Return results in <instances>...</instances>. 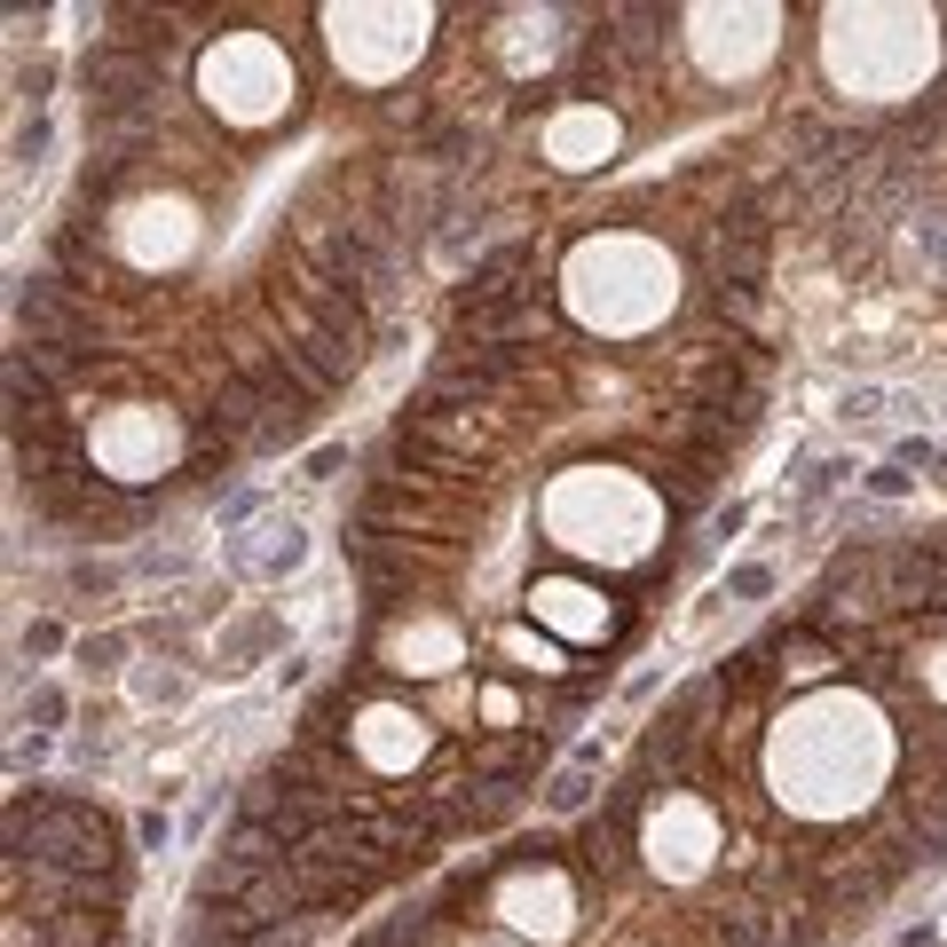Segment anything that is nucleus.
I'll use <instances>...</instances> for the list:
<instances>
[{
    "label": "nucleus",
    "mask_w": 947,
    "mask_h": 947,
    "mask_svg": "<svg viewBox=\"0 0 947 947\" xmlns=\"http://www.w3.org/2000/svg\"><path fill=\"white\" fill-rule=\"evenodd\" d=\"M751 766L782 822L837 837L892 814V798L916 782V742L876 687L814 680V687H790L782 710H766Z\"/></svg>",
    "instance_id": "f257e3e1"
},
{
    "label": "nucleus",
    "mask_w": 947,
    "mask_h": 947,
    "mask_svg": "<svg viewBox=\"0 0 947 947\" xmlns=\"http://www.w3.org/2000/svg\"><path fill=\"white\" fill-rule=\"evenodd\" d=\"M695 277L710 285V261L703 245H671V237L639 229V221H592L577 229L546 268V300L561 309V324L592 348H624V340H648L671 316L687 309Z\"/></svg>",
    "instance_id": "f03ea898"
},
{
    "label": "nucleus",
    "mask_w": 947,
    "mask_h": 947,
    "mask_svg": "<svg viewBox=\"0 0 947 947\" xmlns=\"http://www.w3.org/2000/svg\"><path fill=\"white\" fill-rule=\"evenodd\" d=\"M671 505L639 466H616V458H568L546 490H537V537H546L553 568H648L663 529H671Z\"/></svg>",
    "instance_id": "7ed1b4c3"
},
{
    "label": "nucleus",
    "mask_w": 947,
    "mask_h": 947,
    "mask_svg": "<svg viewBox=\"0 0 947 947\" xmlns=\"http://www.w3.org/2000/svg\"><path fill=\"white\" fill-rule=\"evenodd\" d=\"M814 72L844 104H916L947 72V16L932 9H822Z\"/></svg>",
    "instance_id": "20e7f679"
},
{
    "label": "nucleus",
    "mask_w": 947,
    "mask_h": 947,
    "mask_svg": "<svg viewBox=\"0 0 947 947\" xmlns=\"http://www.w3.org/2000/svg\"><path fill=\"white\" fill-rule=\"evenodd\" d=\"M434 9H316V40L348 87L387 95L411 87V72L434 56Z\"/></svg>",
    "instance_id": "39448f33"
},
{
    "label": "nucleus",
    "mask_w": 947,
    "mask_h": 947,
    "mask_svg": "<svg viewBox=\"0 0 947 947\" xmlns=\"http://www.w3.org/2000/svg\"><path fill=\"white\" fill-rule=\"evenodd\" d=\"M758 592H774V568L766 561H742L734 577H727V600H758Z\"/></svg>",
    "instance_id": "423d86ee"
},
{
    "label": "nucleus",
    "mask_w": 947,
    "mask_h": 947,
    "mask_svg": "<svg viewBox=\"0 0 947 947\" xmlns=\"http://www.w3.org/2000/svg\"><path fill=\"white\" fill-rule=\"evenodd\" d=\"M24 719H32V727H56V719H63V687H32Z\"/></svg>",
    "instance_id": "0eeeda50"
},
{
    "label": "nucleus",
    "mask_w": 947,
    "mask_h": 947,
    "mask_svg": "<svg viewBox=\"0 0 947 947\" xmlns=\"http://www.w3.org/2000/svg\"><path fill=\"white\" fill-rule=\"evenodd\" d=\"M868 490H876V498H908V466H876Z\"/></svg>",
    "instance_id": "6e6552de"
},
{
    "label": "nucleus",
    "mask_w": 947,
    "mask_h": 947,
    "mask_svg": "<svg viewBox=\"0 0 947 947\" xmlns=\"http://www.w3.org/2000/svg\"><path fill=\"white\" fill-rule=\"evenodd\" d=\"M56 648H63L56 624H32V632H24V656H56Z\"/></svg>",
    "instance_id": "1a4fd4ad"
}]
</instances>
